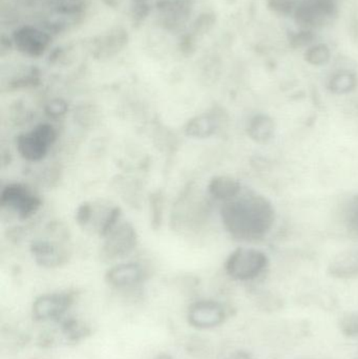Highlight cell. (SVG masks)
<instances>
[{"label":"cell","mask_w":358,"mask_h":359,"mask_svg":"<svg viewBox=\"0 0 358 359\" xmlns=\"http://www.w3.org/2000/svg\"><path fill=\"white\" fill-rule=\"evenodd\" d=\"M357 86V76L348 71H342L334 74L329 82L330 90L336 94H346V93L354 90Z\"/></svg>","instance_id":"obj_16"},{"label":"cell","mask_w":358,"mask_h":359,"mask_svg":"<svg viewBox=\"0 0 358 359\" xmlns=\"http://www.w3.org/2000/svg\"><path fill=\"white\" fill-rule=\"evenodd\" d=\"M221 219L226 231L235 240L259 242L268 236L275 225V207L262 194L241 192L237 198L224 203Z\"/></svg>","instance_id":"obj_1"},{"label":"cell","mask_w":358,"mask_h":359,"mask_svg":"<svg viewBox=\"0 0 358 359\" xmlns=\"http://www.w3.org/2000/svg\"><path fill=\"white\" fill-rule=\"evenodd\" d=\"M63 328H64L65 334L71 337V339H79L86 334L85 327L81 326L75 320L65 323Z\"/></svg>","instance_id":"obj_24"},{"label":"cell","mask_w":358,"mask_h":359,"mask_svg":"<svg viewBox=\"0 0 358 359\" xmlns=\"http://www.w3.org/2000/svg\"><path fill=\"white\" fill-rule=\"evenodd\" d=\"M268 265V257L260 249L240 247L227 257L225 270L233 280L248 282L262 276Z\"/></svg>","instance_id":"obj_2"},{"label":"cell","mask_w":358,"mask_h":359,"mask_svg":"<svg viewBox=\"0 0 358 359\" xmlns=\"http://www.w3.org/2000/svg\"><path fill=\"white\" fill-rule=\"evenodd\" d=\"M104 238V244L101 249V257L104 261L125 257L134 250L138 242L136 229L128 222L118 224Z\"/></svg>","instance_id":"obj_5"},{"label":"cell","mask_w":358,"mask_h":359,"mask_svg":"<svg viewBox=\"0 0 358 359\" xmlns=\"http://www.w3.org/2000/svg\"><path fill=\"white\" fill-rule=\"evenodd\" d=\"M268 8L273 12L280 15H289L292 12H296V0H268L267 2Z\"/></svg>","instance_id":"obj_21"},{"label":"cell","mask_w":358,"mask_h":359,"mask_svg":"<svg viewBox=\"0 0 358 359\" xmlns=\"http://www.w3.org/2000/svg\"><path fill=\"white\" fill-rule=\"evenodd\" d=\"M74 303L71 293H52L38 297L33 304V316L37 320L60 318Z\"/></svg>","instance_id":"obj_7"},{"label":"cell","mask_w":358,"mask_h":359,"mask_svg":"<svg viewBox=\"0 0 358 359\" xmlns=\"http://www.w3.org/2000/svg\"><path fill=\"white\" fill-rule=\"evenodd\" d=\"M275 133V124L273 120L265 115H258L250 121L248 134L258 142H267L273 138Z\"/></svg>","instance_id":"obj_15"},{"label":"cell","mask_w":358,"mask_h":359,"mask_svg":"<svg viewBox=\"0 0 358 359\" xmlns=\"http://www.w3.org/2000/svg\"><path fill=\"white\" fill-rule=\"evenodd\" d=\"M92 205L90 203H83L78 207L77 212H76V221L79 225L86 226L90 223L92 219Z\"/></svg>","instance_id":"obj_23"},{"label":"cell","mask_w":358,"mask_h":359,"mask_svg":"<svg viewBox=\"0 0 358 359\" xmlns=\"http://www.w3.org/2000/svg\"><path fill=\"white\" fill-rule=\"evenodd\" d=\"M69 105L63 99H53L46 105V115L50 118H59L67 113Z\"/></svg>","instance_id":"obj_22"},{"label":"cell","mask_w":358,"mask_h":359,"mask_svg":"<svg viewBox=\"0 0 358 359\" xmlns=\"http://www.w3.org/2000/svg\"><path fill=\"white\" fill-rule=\"evenodd\" d=\"M329 273L336 278H353L358 276V249L345 251L330 264Z\"/></svg>","instance_id":"obj_13"},{"label":"cell","mask_w":358,"mask_h":359,"mask_svg":"<svg viewBox=\"0 0 358 359\" xmlns=\"http://www.w3.org/2000/svg\"><path fill=\"white\" fill-rule=\"evenodd\" d=\"M142 267L136 263L120 264L107 271L105 280L111 286L117 288L138 284L143 278Z\"/></svg>","instance_id":"obj_10"},{"label":"cell","mask_w":358,"mask_h":359,"mask_svg":"<svg viewBox=\"0 0 358 359\" xmlns=\"http://www.w3.org/2000/svg\"><path fill=\"white\" fill-rule=\"evenodd\" d=\"M315 35L311 29H304L296 32V33L290 34L289 44L292 48H305L310 46L315 41Z\"/></svg>","instance_id":"obj_20"},{"label":"cell","mask_w":358,"mask_h":359,"mask_svg":"<svg viewBox=\"0 0 358 359\" xmlns=\"http://www.w3.org/2000/svg\"><path fill=\"white\" fill-rule=\"evenodd\" d=\"M155 359H172L168 354H160Z\"/></svg>","instance_id":"obj_26"},{"label":"cell","mask_w":358,"mask_h":359,"mask_svg":"<svg viewBox=\"0 0 358 359\" xmlns=\"http://www.w3.org/2000/svg\"><path fill=\"white\" fill-rule=\"evenodd\" d=\"M225 359H254L252 358V354L246 351H237L231 353L230 355L227 356Z\"/></svg>","instance_id":"obj_25"},{"label":"cell","mask_w":358,"mask_h":359,"mask_svg":"<svg viewBox=\"0 0 358 359\" xmlns=\"http://www.w3.org/2000/svg\"><path fill=\"white\" fill-rule=\"evenodd\" d=\"M13 40L21 53L31 57L41 56L50 43L48 33L31 25L17 29L13 35Z\"/></svg>","instance_id":"obj_8"},{"label":"cell","mask_w":358,"mask_h":359,"mask_svg":"<svg viewBox=\"0 0 358 359\" xmlns=\"http://www.w3.org/2000/svg\"><path fill=\"white\" fill-rule=\"evenodd\" d=\"M207 190L212 198L225 203L233 200L241 194L242 185L233 177L216 176L210 180Z\"/></svg>","instance_id":"obj_12"},{"label":"cell","mask_w":358,"mask_h":359,"mask_svg":"<svg viewBox=\"0 0 358 359\" xmlns=\"http://www.w3.org/2000/svg\"><path fill=\"white\" fill-rule=\"evenodd\" d=\"M57 133L54 126L42 123L27 134L20 135L16 140L17 151L29 162H39L48 155V149L54 144Z\"/></svg>","instance_id":"obj_3"},{"label":"cell","mask_w":358,"mask_h":359,"mask_svg":"<svg viewBox=\"0 0 358 359\" xmlns=\"http://www.w3.org/2000/svg\"><path fill=\"white\" fill-rule=\"evenodd\" d=\"M0 204L13 209L19 219H25L39 209L41 200L23 184L13 183L0 192Z\"/></svg>","instance_id":"obj_4"},{"label":"cell","mask_w":358,"mask_h":359,"mask_svg":"<svg viewBox=\"0 0 358 359\" xmlns=\"http://www.w3.org/2000/svg\"><path fill=\"white\" fill-rule=\"evenodd\" d=\"M344 215L347 228L358 234V196L349 201Z\"/></svg>","instance_id":"obj_18"},{"label":"cell","mask_w":358,"mask_h":359,"mask_svg":"<svg viewBox=\"0 0 358 359\" xmlns=\"http://www.w3.org/2000/svg\"><path fill=\"white\" fill-rule=\"evenodd\" d=\"M331 58V52L330 48L326 44L319 43L308 48L305 53V60L309 65H315V67H321L329 62Z\"/></svg>","instance_id":"obj_17"},{"label":"cell","mask_w":358,"mask_h":359,"mask_svg":"<svg viewBox=\"0 0 358 359\" xmlns=\"http://www.w3.org/2000/svg\"><path fill=\"white\" fill-rule=\"evenodd\" d=\"M225 310L216 302L201 301L193 304L188 312L191 326L199 329H209L220 326L224 322Z\"/></svg>","instance_id":"obj_9"},{"label":"cell","mask_w":358,"mask_h":359,"mask_svg":"<svg viewBox=\"0 0 358 359\" xmlns=\"http://www.w3.org/2000/svg\"><path fill=\"white\" fill-rule=\"evenodd\" d=\"M216 120L212 115L204 114L189 120L185 126V135L195 139H206L216 133Z\"/></svg>","instance_id":"obj_14"},{"label":"cell","mask_w":358,"mask_h":359,"mask_svg":"<svg viewBox=\"0 0 358 359\" xmlns=\"http://www.w3.org/2000/svg\"><path fill=\"white\" fill-rule=\"evenodd\" d=\"M336 14L334 0H302L296 6L294 17L300 27L311 29L325 25Z\"/></svg>","instance_id":"obj_6"},{"label":"cell","mask_w":358,"mask_h":359,"mask_svg":"<svg viewBox=\"0 0 358 359\" xmlns=\"http://www.w3.org/2000/svg\"><path fill=\"white\" fill-rule=\"evenodd\" d=\"M340 331L347 337H358V312L348 313L340 318Z\"/></svg>","instance_id":"obj_19"},{"label":"cell","mask_w":358,"mask_h":359,"mask_svg":"<svg viewBox=\"0 0 358 359\" xmlns=\"http://www.w3.org/2000/svg\"><path fill=\"white\" fill-rule=\"evenodd\" d=\"M31 252L37 264L43 267H57L65 262L64 253L48 241H34L31 245Z\"/></svg>","instance_id":"obj_11"}]
</instances>
